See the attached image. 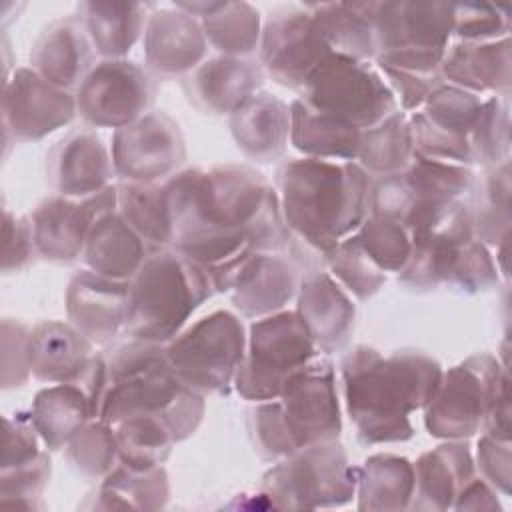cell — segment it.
Returning <instances> with one entry per match:
<instances>
[{
  "label": "cell",
  "mask_w": 512,
  "mask_h": 512,
  "mask_svg": "<svg viewBox=\"0 0 512 512\" xmlns=\"http://www.w3.org/2000/svg\"><path fill=\"white\" fill-rule=\"evenodd\" d=\"M172 246L194 262L216 292H230L256 252H288V230L276 188L246 164L188 168L164 182Z\"/></svg>",
  "instance_id": "1"
},
{
  "label": "cell",
  "mask_w": 512,
  "mask_h": 512,
  "mask_svg": "<svg viewBox=\"0 0 512 512\" xmlns=\"http://www.w3.org/2000/svg\"><path fill=\"white\" fill-rule=\"evenodd\" d=\"M442 366L420 350L382 356L376 348L356 346L340 362L344 402L364 444L406 442L414 436L410 414L432 400Z\"/></svg>",
  "instance_id": "2"
},
{
  "label": "cell",
  "mask_w": 512,
  "mask_h": 512,
  "mask_svg": "<svg viewBox=\"0 0 512 512\" xmlns=\"http://www.w3.org/2000/svg\"><path fill=\"white\" fill-rule=\"evenodd\" d=\"M274 180L288 230L326 260L368 218L370 176L356 160L288 158Z\"/></svg>",
  "instance_id": "3"
},
{
  "label": "cell",
  "mask_w": 512,
  "mask_h": 512,
  "mask_svg": "<svg viewBox=\"0 0 512 512\" xmlns=\"http://www.w3.org/2000/svg\"><path fill=\"white\" fill-rule=\"evenodd\" d=\"M108 380L100 420L116 426L120 420L146 414L160 418L174 442L190 438L202 422L204 396L182 384L166 358V344L134 340L106 356Z\"/></svg>",
  "instance_id": "4"
},
{
  "label": "cell",
  "mask_w": 512,
  "mask_h": 512,
  "mask_svg": "<svg viewBox=\"0 0 512 512\" xmlns=\"http://www.w3.org/2000/svg\"><path fill=\"white\" fill-rule=\"evenodd\" d=\"M208 276L174 248H154L128 282L124 332L134 340L170 342L212 296Z\"/></svg>",
  "instance_id": "5"
},
{
  "label": "cell",
  "mask_w": 512,
  "mask_h": 512,
  "mask_svg": "<svg viewBox=\"0 0 512 512\" xmlns=\"http://www.w3.org/2000/svg\"><path fill=\"white\" fill-rule=\"evenodd\" d=\"M376 64L436 74L452 36V2H368Z\"/></svg>",
  "instance_id": "6"
},
{
  "label": "cell",
  "mask_w": 512,
  "mask_h": 512,
  "mask_svg": "<svg viewBox=\"0 0 512 512\" xmlns=\"http://www.w3.org/2000/svg\"><path fill=\"white\" fill-rule=\"evenodd\" d=\"M358 472L344 446L328 440L278 460L262 476L260 490L274 508H334L356 496Z\"/></svg>",
  "instance_id": "7"
},
{
  "label": "cell",
  "mask_w": 512,
  "mask_h": 512,
  "mask_svg": "<svg viewBox=\"0 0 512 512\" xmlns=\"http://www.w3.org/2000/svg\"><path fill=\"white\" fill-rule=\"evenodd\" d=\"M296 310L256 318L246 336V350L234 378L236 392L252 402L280 396L290 376L318 356Z\"/></svg>",
  "instance_id": "8"
},
{
  "label": "cell",
  "mask_w": 512,
  "mask_h": 512,
  "mask_svg": "<svg viewBox=\"0 0 512 512\" xmlns=\"http://www.w3.org/2000/svg\"><path fill=\"white\" fill-rule=\"evenodd\" d=\"M246 332L230 310H214L184 326L166 342V358L176 376L194 392L226 394L244 358Z\"/></svg>",
  "instance_id": "9"
},
{
  "label": "cell",
  "mask_w": 512,
  "mask_h": 512,
  "mask_svg": "<svg viewBox=\"0 0 512 512\" xmlns=\"http://www.w3.org/2000/svg\"><path fill=\"white\" fill-rule=\"evenodd\" d=\"M298 100L360 130L382 122L398 110V102L378 66L342 54H330L318 66L300 90Z\"/></svg>",
  "instance_id": "10"
},
{
  "label": "cell",
  "mask_w": 512,
  "mask_h": 512,
  "mask_svg": "<svg viewBox=\"0 0 512 512\" xmlns=\"http://www.w3.org/2000/svg\"><path fill=\"white\" fill-rule=\"evenodd\" d=\"M472 188L474 172L470 166L414 154L402 172L370 182L368 214L396 220L410 232L440 206L460 200Z\"/></svg>",
  "instance_id": "11"
},
{
  "label": "cell",
  "mask_w": 512,
  "mask_h": 512,
  "mask_svg": "<svg viewBox=\"0 0 512 512\" xmlns=\"http://www.w3.org/2000/svg\"><path fill=\"white\" fill-rule=\"evenodd\" d=\"M506 366L490 354H474L442 372L432 400L424 408V426L440 440H468L484 424L496 384Z\"/></svg>",
  "instance_id": "12"
},
{
  "label": "cell",
  "mask_w": 512,
  "mask_h": 512,
  "mask_svg": "<svg viewBox=\"0 0 512 512\" xmlns=\"http://www.w3.org/2000/svg\"><path fill=\"white\" fill-rule=\"evenodd\" d=\"M156 90L148 68L126 58L100 60L74 92L76 112L92 128L118 130L150 112Z\"/></svg>",
  "instance_id": "13"
},
{
  "label": "cell",
  "mask_w": 512,
  "mask_h": 512,
  "mask_svg": "<svg viewBox=\"0 0 512 512\" xmlns=\"http://www.w3.org/2000/svg\"><path fill=\"white\" fill-rule=\"evenodd\" d=\"M330 54L308 6L278 8L262 24L258 62L264 74L298 94Z\"/></svg>",
  "instance_id": "14"
},
{
  "label": "cell",
  "mask_w": 512,
  "mask_h": 512,
  "mask_svg": "<svg viewBox=\"0 0 512 512\" xmlns=\"http://www.w3.org/2000/svg\"><path fill=\"white\" fill-rule=\"evenodd\" d=\"M282 420L296 448L338 440L342 432L340 402L336 390L334 364L316 356L294 376L276 398Z\"/></svg>",
  "instance_id": "15"
},
{
  "label": "cell",
  "mask_w": 512,
  "mask_h": 512,
  "mask_svg": "<svg viewBox=\"0 0 512 512\" xmlns=\"http://www.w3.org/2000/svg\"><path fill=\"white\" fill-rule=\"evenodd\" d=\"M110 154L120 182H158L174 176L184 164L186 142L174 118L162 110H150L114 130Z\"/></svg>",
  "instance_id": "16"
},
{
  "label": "cell",
  "mask_w": 512,
  "mask_h": 512,
  "mask_svg": "<svg viewBox=\"0 0 512 512\" xmlns=\"http://www.w3.org/2000/svg\"><path fill=\"white\" fill-rule=\"evenodd\" d=\"M76 98L32 68H16L4 80L2 124L4 140L36 142L70 124L76 116Z\"/></svg>",
  "instance_id": "17"
},
{
  "label": "cell",
  "mask_w": 512,
  "mask_h": 512,
  "mask_svg": "<svg viewBox=\"0 0 512 512\" xmlns=\"http://www.w3.org/2000/svg\"><path fill=\"white\" fill-rule=\"evenodd\" d=\"M116 184L88 198L50 196L30 214L34 244L40 258L68 264L84 254V246L94 222L116 210Z\"/></svg>",
  "instance_id": "18"
},
{
  "label": "cell",
  "mask_w": 512,
  "mask_h": 512,
  "mask_svg": "<svg viewBox=\"0 0 512 512\" xmlns=\"http://www.w3.org/2000/svg\"><path fill=\"white\" fill-rule=\"evenodd\" d=\"M142 46L150 74L172 80L184 78L206 60L208 40L200 20L174 4L150 12Z\"/></svg>",
  "instance_id": "19"
},
{
  "label": "cell",
  "mask_w": 512,
  "mask_h": 512,
  "mask_svg": "<svg viewBox=\"0 0 512 512\" xmlns=\"http://www.w3.org/2000/svg\"><path fill=\"white\" fill-rule=\"evenodd\" d=\"M112 154L92 128L70 130L46 154V178L58 196L88 198L110 186Z\"/></svg>",
  "instance_id": "20"
},
{
  "label": "cell",
  "mask_w": 512,
  "mask_h": 512,
  "mask_svg": "<svg viewBox=\"0 0 512 512\" xmlns=\"http://www.w3.org/2000/svg\"><path fill=\"white\" fill-rule=\"evenodd\" d=\"M264 70L254 58L212 56L182 78V88L192 106L212 116H232L264 82Z\"/></svg>",
  "instance_id": "21"
},
{
  "label": "cell",
  "mask_w": 512,
  "mask_h": 512,
  "mask_svg": "<svg viewBox=\"0 0 512 512\" xmlns=\"http://www.w3.org/2000/svg\"><path fill=\"white\" fill-rule=\"evenodd\" d=\"M128 282L94 270L78 272L66 288V316L94 346L110 344L124 330Z\"/></svg>",
  "instance_id": "22"
},
{
  "label": "cell",
  "mask_w": 512,
  "mask_h": 512,
  "mask_svg": "<svg viewBox=\"0 0 512 512\" xmlns=\"http://www.w3.org/2000/svg\"><path fill=\"white\" fill-rule=\"evenodd\" d=\"M94 60L96 50L80 16H66L48 24L30 52V68L72 94L96 66Z\"/></svg>",
  "instance_id": "23"
},
{
  "label": "cell",
  "mask_w": 512,
  "mask_h": 512,
  "mask_svg": "<svg viewBox=\"0 0 512 512\" xmlns=\"http://www.w3.org/2000/svg\"><path fill=\"white\" fill-rule=\"evenodd\" d=\"M296 314L320 354H332L350 340L356 306L328 272H310L298 286Z\"/></svg>",
  "instance_id": "24"
},
{
  "label": "cell",
  "mask_w": 512,
  "mask_h": 512,
  "mask_svg": "<svg viewBox=\"0 0 512 512\" xmlns=\"http://www.w3.org/2000/svg\"><path fill=\"white\" fill-rule=\"evenodd\" d=\"M298 286V268L286 252H256L240 268L230 296L242 316L264 318L284 310Z\"/></svg>",
  "instance_id": "25"
},
{
  "label": "cell",
  "mask_w": 512,
  "mask_h": 512,
  "mask_svg": "<svg viewBox=\"0 0 512 512\" xmlns=\"http://www.w3.org/2000/svg\"><path fill=\"white\" fill-rule=\"evenodd\" d=\"M438 74L442 82L472 94L510 96L512 48L510 36L492 42H456L448 46Z\"/></svg>",
  "instance_id": "26"
},
{
  "label": "cell",
  "mask_w": 512,
  "mask_h": 512,
  "mask_svg": "<svg viewBox=\"0 0 512 512\" xmlns=\"http://www.w3.org/2000/svg\"><path fill=\"white\" fill-rule=\"evenodd\" d=\"M414 466L412 510H448L460 490L476 476V464L464 440H446L424 452Z\"/></svg>",
  "instance_id": "27"
},
{
  "label": "cell",
  "mask_w": 512,
  "mask_h": 512,
  "mask_svg": "<svg viewBox=\"0 0 512 512\" xmlns=\"http://www.w3.org/2000/svg\"><path fill=\"white\" fill-rule=\"evenodd\" d=\"M238 150L256 162H274L290 142V106L270 92H258L230 116Z\"/></svg>",
  "instance_id": "28"
},
{
  "label": "cell",
  "mask_w": 512,
  "mask_h": 512,
  "mask_svg": "<svg viewBox=\"0 0 512 512\" xmlns=\"http://www.w3.org/2000/svg\"><path fill=\"white\" fill-rule=\"evenodd\" d=\"M94 344L72 324L46 320L30 328L28 360L32 376L40 382H72L92 358Z\"/></svg>",
  "instance_id": "29"
},
{
  "label": "cell",
  "mask_w": 512,
  "mask_h": 512,
  "mask_svg": "<svg viewBox=\"0 0 512 512\" xmlns=\"http://www.w3.org/2000/svg\"><path fill=\"white\" fill-rule=\"evenodd\" d=\"M180 10L200 20L212 48L224 56L250 58L260 46L262 22L248 2H178Z\"/></svg>",
  "instance_id": "30"
},
{
  "label": "cell",
  "mask_w": 512,
  "mask_h": 512,
  "mask_svg": "<svg viewBox=\"0 0 512 512\" xmlns=\"http://www.w3.org/2000/svg\"><path fill=\"white\" fill-rule=\"evenodd\" d=\"M150 250L152 248L126 224L118 210H114L94 222L82 256L90 270L130 282Z\"/></svg>",
  "instance_id": "31"
},
{
  "label": "cell",
  "mask_w": 512,
  "mask_h": 512,
  "mask_svg": "<svg viewBox=\"0 0 512 512\" xmlns=\"http://www.w3.org/2000/svg\"><path fill=\"white\" fill-rule=\"evenodd\" d=\"M28 414L48 450H62L90 420H98L94 404L74 380L40 390Z\"/></svg>",
  "instance_id": "32"
},
{
  "label": "cell",
  "mask_w": 512,
  "mask_h": 512,
  "mask_svg": "<svg viewBox=\"0 0 512 512\" xmlns=\"http://www.w3.org/2000/svg\"><path fill=\"white\" fill-rule=\"evenodd\" d=\"M362 130L336 116L308 108L302 100L290 104V144L306 158L356 160Z\"/></svg>",
  "instance_id": "33"
},
{
  "label": "cell",
  "mask_w": 512,
  "mask_h": 512,
  "mask_svg": "<svg viewBox=\"0 0 512 512\" xmlns=\"http://www.w3.org/2000/svg\"><path fill=\"white\" fill-rule=\"evenodd\" d=\"M150 4L142 2H82L78 16L102 60L124 58L144 36Z\"/></svg>",
  "instance_id": "34"
},
{
  "label": "cell",
  "mask_w": 512,
  "mask_h": 512,
  "mask_svg": "<svg viewBox=\"0 0 512 512\" xmlns=\"http://www.w3.org/2000/svg\"><path fill=\"white\" fill-rule=\"evenodd\" d=\"M358 510L398 512L408 510L414 496V466L396 454L366 458L356 484Z\"/></svg>",
  "instance_id": "35"
},
{
  "label": "cell",
  "mask_w": 512,
  "mask_h": 512,
  "mask_svg": "<svg viewBox=\"0 0 512 512\" xmlns=\"http://www.w3.org/2000/svg\"><path fill=\"white\" fill-rule=\"evenodd\" d=\"M170 496L168 474L162 466L150 470H132L118 464L106 474L100 486L88 496L82 508L90 510H158L164 508Z\"/></svg>",
  "instance_id": "36"
},
{
  "label": "cell",
  "mask_w": 512,
  "mask_h": 512,
  "mask_svg": "<svg viewBox=\"0 0 512 512\" xmlns=\"http://www.w3.org/2000/svg\"><path fill=\"white\" fill-rule=\"evenodd\" d=\"M324 40L334 54L354 60L376 58V36L368 2L308 4Z\"/></svg>",
  "instance_id": "37"
},
{
  "label": "cell",
  "mask_w": 512,
  "mask_h": 512,
  "mask_svg": "<svg viewBox=\"0 0 512 512\" xmlns=\"http://www.w3.org/2000/svg\"><path fill=\"white\" fill-rule=\"evenodd\" d=\"M116 210L126 224L154 250L172 246V218L158 182H118Z\"/></svg>",
  "instance_id": "38"
},
{
  "label": "cell",
  "mask_w": 512,
  "mask_h": 512,
  "mask_svg": "<svg viewBox=\"0 0 512 512\" xmlns=\"http://www.w3.org/2000/svg\"><path fill=\"white\" fill-rule=\"evenodd\" d=\"M510 160L486 168L480 176L470 210L472 234L484 246H500L510 234Z\"/></svg>",
  "instance_id": "39"
},
{
  "label": "cell",
  "mask_w": 512,
  "mask_h": 512,
  "mask_svg": "<svg viewBox=\"0 0 512 512\" xmlns=\"http://www.w3.org/2000/svg\"><path fill=\"white\" fill-rule=\"evenodd\" d=\"M414 158L410 120L396 110L382 122L362 130L358 164L368 176H390L402 172Z\"/></svg>",
  "instance_id": "40"
},
{
  "label": "cell",
  "mask_w": 512,
  "mask_h": 512,
  "mask_svg": "<svg viewBox=\"0 0 512 512\" xmlns=\"http://www.w3.org/2000/svg\"><path fill=\"white\" fill-rule=\"evenodd\" d=\"M114 430L120 464L132 470H150L162 466L174 446L172 434L156 416H130L120 420Z\"/></svg>",
  "instance_id": "41"
},
{
  "label": "cell",
  "mask_w": 512,
  "mask_h": 512,
  "mask_svg": "<svg viewBox=\"0 0 512 512\" xmlns=\"http://www.w3.org/2000/svg\"><path fill=\"white\" fill-rule=\"evenodd\" d=\"M472 158L484 168L510 160V98L490 96L482 102L476 122L468 134Z\"/></svg>",
  "instance_id": "42"
},
{
  "label": "cell",
  "mask_w": 512,
  "mask_h": 512,
  "mask_svg": "<svg viewBox=\"0 0 512 512\" xmlns=\"http://www.w3.org/2000/svg\"><path fill=\"white\" fill-rule=\"evenodd\" d=\"M64 458L80 476L102 480L120 464L116 430L100 418L90 420L64 446Z\"/></svg>",
  "instance_id": "43"
},
{
  "label": "cell",
  "mask_w": 512,
  "mask_h": 512,
  "mask_svg": "<svg viewBox=\"0 0 512 512\" xmlns=\"http://www.w3.org/2000/svg\"><path fill=\"white\" fill-rule=\"evenodd\" d=\"M330 274L358 300L372 298L386 282V272L368 256L358 238L350 234L328 258Z\"/></svg>",
  "instance_id": "44"
},
{
  "label": "cell",
  "mask_w": 512,
  "mask_h": 512,
  "mask_svg": "<svg viewBox=\"0 0 512 512\" xmlns=\"http://www.w3.org/2000/svg\"><path fill=\"white\" fill-rule=\"evenodd\" d=\"M480 106L482 100L478 94L442 82L426 98L422 114L436 128L450 132L454 136L468 138L480 112Z\"/></svg>",
  "instance_id": "45"
},
{
  "label": "cell",
  "mask_w": 512,
  "mask_h": 512,
  "mask_svg": "<svg viewBox=\"0 0 512 512\" xmlns=\"http://www.w3.org/2000/svg\"><path fill=\"white\" fill-rule=\"evenodd\" d=\"M368 256L388 274L400 272L410 256L412 240L408 228L396 220L370 216L354 232Z\"/></svg>",
  "instance_id": "46"
},
{
  "label": "cell",
  "mask_w": 512,
  "mask_h": 512,
  "mask_svg": "<svg viewBox=\"0 0 512 512\" xmlns=\"http://www.w3.org/2000/svg\"><path fill=\"white\" fill-rule=\"evenodd\" d=\"M452 34L460 42H492L510 36V8L484 2H452Z\"/></svg>",
  "instance_id": "47"
},
{
  "label": "cell",
  "mask_w": 512,
  "mask_h": 512,
  "mask_svg": "<svg viewBox=\"0 0 512 512\" xmlns=\"http://www.w3.org/2000/svg\"><path fill=\"white\" fill-rule=\"evenodd\" d=\"M50 456L46 452H40L38 458L32 462L2 470L0 474V506L4 508H26L36 510L44 508L40 502L44 488L50 480Z\"/></svg>",
  "instance_id": "48"
},
{
  "label": "cell",
  "mask_w": 512,
  "mask_h": 512,
  "mask_svg": "<svg viewBox=\"0 0 512 512\" xmlns=\"http://www.w3.org/2000/svg\"><path fill=\"white\" fill-rule=\"evenodd\" d=\"M248 434L256 454L264 460H282L298 450L282 420L276 398L256 402L248 412Z\"/></svg>",
  "instance_id": "49"
},
{
  "label": "cell",
  "mask_w": 512,
  "mask_h": 512,
  "mask_svg": "<svg viewBox=\"0 0 512 512\" xmlns=\"http://www.w3.org/2000/svg\"><path fill=\"white\" fill-rule=\"evenodd\" d=\"M410 134H412V148L416 156L438 160V162H452L470 166L474 164L472 148L468 138L454 136L430 124L422 112L412 114L410 118Z\"/></svg>",
  "instance_id": "50"
},
{
  "label": "cell",
  "mask_w": 512,
  "mask_h": 512,
  "mask_svg": "<svg viewBox=\"0 0 512 512\" xmlns=\"http://www.w3.org/2000/svg\"><path fill=\"white\" fill-rule=\"evenodd\" d=\"M498 284V264L494 262L488 246L480 240H468L454 264L448 286L460 288L462 292H484Z\"/></svg>",
  "instance_id": "51"
},
{
  "label": "cell",
  "mask_w": 512,
  "mask_h": 512,
  "mask_svg": "<svg viewBox=\"0 0 512 512\" xmlns=\"http://www.w3.org/2000/svg\"><path fill=\"white\" fill-rule=\"evenodd\" d=\"M30 328L18 320H2V388H18L32 376L28 360Z\"/></svg>",
  "instance_id": "52"
},
{
  "label": "cell",
  "mask_w": 512,
  "mask_h": 512,
  "mask_svg": "<svg viewBox=\"0 0 512 512\" xmlns=\"http://www.w3.org/2000/svg\"><path fill=\"white\" fill-rule=\"evenodd\" d=\"M40 436L30 420V414H14V418H4V452L2 470H12L24 466L40 456Z\"/></svg>",
  "instance_id": "53"
},
{
  "label": "cell",
  "mask_w": 512,
  "mask_h": 512,
  "mask_svg": "<svg viewBox=\"0 0 512 512\" xmlns=\"http://www.w3.org/2000/svg\"><path fill=\"white\" fill-rule=\"evenodd\" d=\"M36 252L32 220L28 216H16L4 208V250H2V270L18 272L30 264Z\"/></svg>",
  "instance_id": "54"
},
{
  "label": "cell",
  "mask_w": 512,
  "mask_h": 512,
  "mask_svg": "<svg viewBox=\"0 0 512 512\" xmlns=\"http://www.w3.org/2000/svg\"><path fill=\"white\" fill-rule=\"evenodd\" d=\"M476 466L482 478L494 486L502 496L510 494L512 488V450L510 442L496 440L482 434L476 450Z\"/></svg>",
  "instance_id": "55"
},
{
  "label": "cell",
  "mask_w": 512,
  "mask_h": 512,
  "mask_svg": "<svg viewBox=\"0 0 512 512\" xmlns=\"http://www.w3.org/2000/svg\"><path fill=\"white\" fill-rule=\"evenodd\" d=\"M378 70L386 78V84L390 86L402 112L422 108L426 98L430 96V92L438 84H442V78L438 72L436 74H414V72L388 68V66H378Z\"/></svg>",
  "instance_id": "56"
},
{
  "label": "cell",
  "mask_w": 512,
  "mask_h": 512,
  "mask_svg": "<svg viewBox=\"0 0 512 512\" xmlns=\"http://www.w3.org/2000/svg\"><path fill=\"white\" fill-rule=\"evenodd\" d=\"M508 370L502 372L496 390L492 394L490 406L486 410L484 416V434L502 440V442H510V394H508Z\"/></svg>",
  "instance_id": "57"
},
{
  "label": "cell",
  "mask_w": 512,
  "mask_h": 512,
  "mask_svg": "<svg viewBox=\"0 0 512 512\" xmlns=\"http://www.w3.org/2000/svg\"><path fill=\"white\" fill-rule=\"evenodd\" d=\"M454 510H500L498 490L490 486L484 478L474 476L456 496Z\"/></svg>",
  "instance_id": "58"
}]
</instances>
